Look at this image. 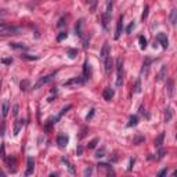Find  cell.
I'll return each mask as SVG.
<instances>
[{
	"instance_id": "obj_1",
	"label": "cell",
	"mask_w": 177,
	"mask_h": 177,
	"mask_svg": "<svg viewBox=\"0 0 177 177\" xmlns=\"http://www.w3.org/2000/svg\"><path fill=\"white\" fill-rule=\"evenodd\" d=\"M112 0H108L107 2V6H105V10L102 13V26L105 29H108V22H109V18H111V11H112Z\"/></svg>"
},
{
	"instance_id": "obj_2",
	"label": "cell",
	"mask_w": 177,
	"mask_h": 177,
	"mask_svg": "<svg viewBox=\"0 0 177 177\" xmlns=\"http://www.w3.org/2000/svg\"><path fill=\"white\" fill-rule=\"evenodd\" d=\"M19 32H21L19 28L13 26V25H6V24H3V25L0 26V35H2V36H8V35H18Z\"/></svg>"
},
{
	"instance_id": "obj_3",
	"label": "cell",
	"mask_w": 177,
	"mask_h": 177,
	"mask_svg": "<svg viewBox=\"0 0 177 177\" xmlns=\"http://www.w3.org/2000/svg\"><path fill=\"white\" fill-rule=\"evenodd\" d=\"M123 83V61L122 58L116 60V86L120 87Z\"/></svg>"
},
{
	"instance_id": "obj_4",
	"label": "cell",
	"mask_w": 177,
	"mask_h": 177,
	"mask_svg": "<svg viewBox=\"0 0 177 177\" xmlns=\"http://www.w3.org/2000/svg\"><path fill=\"white\" fill-rule=\"evenodd\" d=\"M85 78L83 76H75V78L69 79V80H67L64 83L65 87H78V86H83L85 85Z\"/></svg>"
},
{
	"instance_id": "obj_5",
	"label": "cell",
	"mask_w": 177,
	"mask_h": 177,
	"mask_svg": "<svg viewBox=\"0 0 177 177\" xmlns=\"http://www.w3.org/2000/svg\"><path fill=\"white\" fill-rule=\"evenodd\" d=\"M83 78H85V80H87V79L91 78V68H90V64H89L87 60H86L85 64H83Z\"/></svg>"
},
{
	"instance_id": "obj_6",
	"label": "cell",
	"mask_w": 177,
	"mask_h": 177,
	"mask_svg": "<svg viewBox=\"0 0 177 177\" xmlns=\"http://www.w3.org/2000/svg\"><path fill=\"white\" fill-rule=\"evenodd\" d=\"M68 141H69V138L67 134H58L57 136V144L60 145L61 148H65L68 145Z\"/></svg>"
},
{
	"instance_id": "obj_7",
	"label": "cell",
	"mask_w": 177,
	"mask_h": 177,
	"mask_svg": "<svg viewBox=\"0 0 177 177\" xmlns=\"http://www.w3.org/2000/svg\"><path fill=\"white\" fill-rule=\"evenodd\" d=\"M54 75H55V74H51V75H48V76H43L41 79H39V80H37V83L33 86V89H39L40 86H43V85H46V83H48V82L51 80V79H53Z\"/></svg>"
},
{
	"instance_id": "obj_8",
	"label": "cell",
	"mask_w": 177,
	"mask_h": 177,
	"mask_svg": "<svg viewBox=\"0 0 177 177\" xmlns=\"http://www.w3.org/2000/svg\"><path fill=\"white\" fill-rule=\"evenodd\" d=\"M157 40L162 44V47H163V48H168L169 40H168V36H166V33H158V35H157Z\"/></svg>"
},
{
	"instance_id": "obj_9",
	"label": "cell",
	"mask_w": 177,
	"mask_h": 177,
	"mask_svg": "<svg viewBox=\"0 0 177 177\" xmlns=\"http://www.w3.org/2000/svg\"><path fill=\"white\" fill-rule=\"evenodd\" d=\"M122 29H123V14L119 17V19H118V24H116V32H115V39H119V37H120Z\"/></svg>"
},
{
	"instance_id": "obj_10",
	"label": "cell",
	"mask_w": 177,
	"mask_h": 177,
	"mask_svg": "<svg viewBox=\"0 0 177 177\" xmlns=\"http://www.w3.org/2000/svg\"><path fill=\"white\" fill-rule=\"evenodd\" d=\"M113 96H115V91H113V89H111V87L104 89L102 97H104V100H105V101H111V100L113 98Z\"/></svg>"
},
{
	"instance_id": "obj_11",
	"label": "cell",
	"mask_w": 177,
	"mask_h": 177,
	"mask_svg": "<svg viewBox=\"0 0 177 177\" xmlns=\"http://www.w3.org/2000/svg\"><path fill=\"white\" fill-rule=\"evenodd\" d=\"M26 172H25V174L26 176H30L33 173V170H35V161H33V158H28L26 159Z\"/></svg>"
},
{
	"instance_id": "obj_12",
	"label": "cell",
	"mask_w": 177,
	"mask_h": 177,
	"mask_svg": "<svg viewBox=\"0 0 177 177\" xmlns=\"http://www.w3.org/2000/svg\"><path fill=\"white\" fill-rule=\"evenodd\" d=\"M100 57H101V60L102 61H105L107 58L109 57V46H108V43H104V46L101 48V53H100Z\"/></svg>"
},
{
	"instance_id": "obj_13",
	"label": "cell",
	"mask_w": 177,
	"mask_h": 177,
	"mask_svg": "<svg viewBox=\"0 0 177 177\" xmlns=\"http://www.w3.org/2000/svg\"><path fill=\"white\" fill-rule=\"evenodd\" d=\"M24 124H25V120L24 119H17L15 120V126H14V134H15V136L21 131V129L24 127Z\"/></svg>"
},
{
	"instance_id": "obj_14",
	"label": "cell",
	"mask_w": 177,
	"mask_h": 177,
	"mask_svg": "<svg viewBox=\"0 0 177 177\" xmlns=\"http://www.w3.org/2000/svg\"><path fill=\"white\" fill-rule=\"evenodd\" d=\"M150 64H151V58H145V62L143 64V69H141V75H144V76L148 75V68H150Z\"/></svg>"
},
{
	"instance_id": "obj_15",
	"label": "cell",
	"mask_w": 177,
	"mask_h": 177,
	"mask_svg": "<svg viewBox=\"0 0 177 177\" xmlns=\"http://www.w3.org/2000/svg\"><path fill=\"white\" fill-rule=\"evenodd\" d=\"M163 138H165V133H161L157 138H155V147H157V148H161L162 144H163Z\"/></svg>"
},
{
	"instance_id": "obj_16",
	"label": "cell",
	"mask_w": 177,
	"mask_h": 177,
	"mask_svg": "<svg viewBox=\"0 0 177 177\" xmlns=\"http://www.w3.org/2000/svg\"><path fill=\"white\" fill-rule=\"evenodd\" d=\"M8 111H10V102H8V101H7V100H6V101L3 102L2 115H3V116H7V115H8Z\"/></svg>"
},
{
	"instance_id": "obj_17",
	"label": "cell",
	"mask_w": 177,
	"mask_h": 177,
	"mask_svg": "<svg viewBox=\"0 0 177 177\" xmlns=\"http://www.w3.org/2000/svg\"><path fill=\"white\" fill-rule=\"evenodd\" d=\"M10 47L15 48V50H28V47L22 43H10Z\"/></svg>"
},
{
	"instance_id": "obj_18",
	"label": "cell",
	"mask_w": 177,
	"mask_h": 177,
	"mask_svg": "<svg viewBox=\"0 0 177 177\" xmlns=\"http://www.w3.org/2000/svg\"><path fill=\"white\" fill-rule=\"evenodd\" d=\"M137 123H138V118L136 115H133V116L129 118V123H127V126L133 127V126H137Z\"/></svg>"
},
{
	"instance_id": "obj_19",
	"label": "cell",
	"mask_w": 177,
	"mask_h": 177,
	"mask_svg": "<svg viewBox=\"0 0 177 177\" xmlns=\"http://www.w3.org/2000/svg\"><path fill=\"white\" fill-rule=\"evenodd\" d=\"M173 89H174V82L173 80H169L168 82V94H169V97H173Z\"/></svg>"
},
{
	"instance_id": "obj_20",
	"label": "cell",
	"mask_w": 177,
	"mask_h": 177,
	"mask_svg": "<svg viewBox=\"0 0 177 177\" xmlns=\"http://www.w3.org/2000/svg\"><path fill=\"white\" fill-rule=\"evenodd\" d=\"M82 28H83V19H79L78 21V24H76V28H75V29H76V33H78L79 35V36H82Z\"/></svg>"
},
{
	"instance_id": "obj_21",
	"label": "cell",
	"mask_w": 177,
	"mask_h": 177,
	"mask_svg": "<svg viewBox=\"0 0 177 177\" xmlns=\"http://www.w3.org/2000/svg\"><path fill=\"white\" fill-rule=\"evenodd\" d=\"M176 21H177V10L173 8L172 13H170V22H172V25H176Z\"/></svg>"
},
{
	"instance_id": "obj_22",
	"label": "cell",
	"mask_w": 177,
	"mask_h": 177,
	"mask_svg": "<svg viewBox=\"0 0 177 177\" xmlns=\"http://www.w3.org/2000/svg\"><path fill=\"white\" fill-rule=\"evenodd\" d=\"M62 162H64V163H65V165H67V166H68V169H69V172H71V173H72V174H74V173H75V168H74V166H72V163H71V162H69V161H68V159H65V158H62Z\"/></svg>"
},
{
	"instance_id": "obj_23",
	"label": "cell",
	"mask_w": 177,
	"mask_h": 177,
	"mask_svg": "<svg viewBox=\"0 0 177 177\" xmlns=\"http://www.w3.org/2000/svg\"><path fill=\"white\" fill-rule=\"evenodd\" d=\"M140 91H141V80H140V79H137V80H136V85H134L133 93H136V94H137V93H140Z\"/></svg>"
},
{
	"instance_id": "obj_24",
	"label": "cell",
	"mask_w": 177,
	"mask_h": 177,
	"mask_svg": "<svg viewBox=\"0 0 177 177\" xmlns=\"http://www.w3.org/2000/svg\"><path fill=\"white\" fill-rule=\"evenodd\" d=\"M104 62H105V72H109L111 68H112V61H111V57H108Z\"/></svg>"
},
{
	"instance_id": "obj_25",
	"label": "cell",
	"mask_w": 177,
	"mask_h": 177,
	"mask_svg": "<svg viewBox=\"0 0 177 177\" xmlns=\"http://www.w3.org/2000/svg\"><path fill=\"white\" fill-rule=\"evenodd\" d=\"M172 116H173V109L169 107V108L166 109V122H170Z\"/></svg>"
},
{
	"instance_id": "obj_26",
	"label": "cell",
	"mask_w": 177,
	"mask_h": 177,
	"mask_svg": "<svg viewBox=\"0 0 177 177\" xmlns=\"http://www.w3.org/2000/svg\"><path fill=\"white\" fill-rule=\"evenodd\" d=\"M138 41H140V47L144 50V48L147 47V39H145L144 36H140V37H138Z\"/></svg>"
},
{
	"instance_id": "obj_27",
	"label": "cell",
	"mask_w": 177,
	"mask_h": 177,
	"mask_svg": "<svg viewBox=\"0 0 177 177\" xmlns=\"http://www.w3.org/2000/svg\"><path fill=\"white\" fill-rule=\"evenodd\" d=\"M102 157H105V148H100L96 152V158H102Z\"/></svg>"
},
{
	"instance_id": "obj_28",
	"label": "cell",
	"mask_w": 177,
	"mask_h": 177,
	"mask_svg": "<svg viewBox=\"0 0 177 177\" xmlns=\"http://www.w3.org/2000/svg\"><path fill=\"white\" fill-rule=\"evenodd\" d=\"M134 26H136V24H134V21H131V22L129 24V26L126 28V32L127 33H131V32H133V29H134Z\"/></svg>"
},
{
	"instance_id": "obj_29",
	"label": "cell",
	"mask_w": 177,
	"mask_h": 177,
	"mask_svg": "<svg viewBox=\"0 0 177 177\" xmlns=\"http://www.w3.org/2000/svg\"><path fill=\"white\" fill-rule=\"evenodd\" d=\"M67 36H68L67 32H61V33L57 36V40H58V41H62L64 39H67Z\"/></svg>"
},
{
	"instance_id": "obj_30",
	"label": "cell",
	"mask_w": 177,
	"mask_h": 177,
	"mask_svg": "<svg viewBox=\"0 0 177 177\" xmlns=\"http://www.w3.org/2000/svg\"><path fill=\"white\" fill-rule=\"evenodd\" d=\"M148 10H150V7L145 6L144 7V11H143V14H141V18H143V19H145L148 17Z\"/></svg>"
},
{
	"instance_id": "obj_31",
	"label": "cell",
	"mask_w": 177,
	"mask_h": 177,
	"mask_svg": "<svg viewBox=\"0 0 177 177\" xmlns=\"http://www.w3.org/2000/svg\"><path fill=\"white\" fill-rule=\"evenodd\" d=\"M18 109H19V105L18 104H14V107H13V115L14 116L18 115Z\"/></svg>"
},
{
	"instance_id": "obj_32",
	"label": "cell",
	"mask_w": 177,
	"mask_h": 177,
	"mask_svg": "<svg viewBox=\"0 0 177 177\" xmlns=\"http://www.w3.org/2000/svg\"><path fill=\"white\" fill-rule=\"evenodd\" d=\"M166 152H168V151H166V150H162V148H161V150H159V152H158V159H162V158H163L165 157V155H166Z\"/></svg>"
},
{
	"instance_id": "obj_33",
	"label": "cell",
	"mask_w": 177,
	"mask_h": 177,
	"mask_svg": "<svg viewBox=\"0 0 177 177\" xmlns=\"http://www.w3.org/2000/svg\"><path fill=\"white\" fill-rule=\"evenodd\" d=\"M97 143H98V138H93V140L89 143V148H94Z\"/></svg>"
},
{
	"instance_id": "obj_34",
	"label": "cell",
	"mask_w": 177,
	"mask_h": 177,
	"mask_svg": "<svg viewBox=\"0 0 177 177\" xmlns=\"http://www.w3.org/2000/svg\"><path fill=\"white\" fill-rule=\"evenodd\" d=\"M7 163H8V168H10V169H11V166L14 168V165H15V159H14V158L7 159Z\"/></svg>"
},
{
	"instance_id": "obj_35",
	"label": "cell",
	"mask_w": 177,
	"mask_h": 177,
	"mask_svg": "<svg viewBox=\"0 0 177 177\" xmlns=\"http://www.w3.org/2000/svg\"><path fill=\"white\" fill-rule=\"evenodd\" d=\"M165 72H166V67L163 65L161 69V72H159V76H158V79H163V75H165Z\"/></svg>"
},
{
	"instance_id": "obj_36",
	"label": "cell",
	"mask_w": 177,
	"mask_h": 177,
	"mask_svg": "<svg viewBox=\"0 0 177 177\" xmlns=\"http://www.w3.org/2000/svg\"><path fill=\"white\" fill-rule=\"evenodd\" d=\"M28 86H29V82H28V80H24L22 83H21V90H26Z\"/></svg>"
},
{
	"instance_id": "obj_37",
	"label": "cell",
	"mask_w": 177,
	"mask_h": 177,
	"mask_svg": "<svg viewBox=\"0 0 177 177\" xmlns=\"http://www.w3.org/2000/svg\"><path fill=\"white\" fill-rule=\"evenodd\" d=\"M57 25H58V28H61V26H64V25H65V18H64V17H61Z\"/></svg>"
},
{
	"instance_id": "obj_38",
	"label": "cell",
	"mask_w": 177,
	"mask_h": 177,
	"mask_svg": "<svg viewBox=\"0 0 177 177\" xmlns=\"http://www.w3.org/2000/svg\"><path fill=\"white\" fill-rule=\"evenodd\" d=\"M98 168H102V169H111V163H98Z\"/></svg>"
},
{
	"instance_id": "obj_39",
	"label": "cell",
	"mask_w": 177,
	"mask_h": 177,
	"mask_svg": "<svg viewBox=\"0 0 177 177\" xmlns=\"http://www.w3.org/2000/svg\"><path fill=\"white\" fill-rule=\"evenodd\" d=\"M68 53H69V57H71V58H75V57H76V53H78V51H76V50H72V48H71V50H69Z\"/></svg>"
},
{
	"instance_id": "obj_40",
	"label": "cell",
	"mask_w": 177,
	"mask_h": 177,
	"mask_svg": "<svg viewBox=\"0 0 177 177\" xmlns=\"http://www.w3.org/2000/svg\"><path fill=\"white\" fill-rule=\"evenodd\" d=\"M22 57L26 58V60H37V58H39V57H32V55H28V54H24Z\"/></svg>"
},
{
	"instance_id": "obj_41",
	"label": "cell",
	"mask_w": 177,
	"mask_h": 177,
	"mask_svg": "<svg viewBox=\"0 0 177 177\" xmlns=\"http://www.w3.org/2000/svg\"><path fill=\"white\" fill-rule=\"evenodd\" d=\"M2 62H3V64H11V62H13V58H3Z\"/></svg>"
},
{
	"instance_id": "obj_42",
	"label": "cell",
	"mask_w": 177,
	"mask_h": 177,
	"mask_svg": "<svg viewBox=\"0 0 177 177\" xmlns=\"http://www.w3.org/2000/svg\"><path fill=\"white\" fill-rule=\"evenodd\" d=\"M76 154H78V155H82L83 154V147H82V145H79V147L76 148Z\"/></svg>"
},
{
	"instance_id": "obj_43",
	"label": "cell",
	"mask_w": 177,
	"mask_h": 177,
	"mask_svg": "<svg viewBox=\"0 0 177 177\" xmlns=\"http://www.w3.org/2000/svg\"><path fill=\"white\" fill-rule=\"evenodd\" d=\"M93 115H94V109H91V111H90V113L87 115V118H86V120H87V122H89V120L93 118Z\"/></svg>"
},
{
	"instance_id": "obj_44",
	"label": "cell",
	"mask_w": 177,
	"mask_h": 177,
	"mask_svg": "<svg viewBox=\"0 0 177 177\" xmlns=\"http://www.w3.org/2000/svg\"><path fill=\"white\" fill-rule=\"evenodd\" d=\"M166 173H168V169H162V170L158 173V176H163V174H166Z\"/></svg>"
},
{
	"instance_id": "obj_45",
	"label": "cell",
	"mask_w": 177,
	"mask_h": 177,
	"mask_svg": "<svg viewBox=\"0 0 177 177\" xmlns=\"http://www.w3.org/2000/svg\"><path fill=\"white\" fill-rule=\"evenodd\" d=\"M90 174H91V169L87 168V169L85 170V176H90Z\"/></svg>"
},
{
	"instance_id": "obj_46",
	"label": "cell",
	"mask_w": 177,
	"mask_h": 177,
	"mask_svg": "<svg viewBox=\"0 0 177 177\" xmlns=\"http://www.w3.org/2000/svg\"><path fill=\"white\" fill-rule=\"evenodd\" d=\"M140 113H143V115H145V118H148V113L145 112V109L143 108V107H141V108H140Z\"/></svg>"
},
{
	"instance_id": "obj_47",
	"label": "cell",
	"mask_w": 177,
	"mask_h": 177,
	"mask_svg": "<svg viewBox=\"0 0 177 177\" xmlns=\"http://www.w3.org/2000/svg\"><path fill=\"white\" fill-rule=\"evenodd\" d=\"M134 163V159H130V166H129V170H131V166Z\"/></svg>"
},
{
	"instance_id": "obj_48",
	"label": "cell",
	"mask_w": 177,
	"mask_h": 177,
	"mask_svg": "<svg viewBox=\"0 0 177 177\" xmlns=\"http://www.w3.org/2000/svg\"><path fill=\"white\" fill-rule=\"evenodd\" d=\"M0 176H4V173H3L2 170H0Z\"/></svg>"
},
{
	"instance_id": "obj_49",
	"label": "cell",
	"mask_w": 177,
	"mask_h": 177,
	"mask_svg": "<svg viewBox=\"0 0 177 177\" xmlns=\"http://www.w3.org/2000/svg\"><path fill=\"white\" fill-rule=\"evenodd\" d=\"M0 87H2V82H0Z\"/></svg>"
}]
</instances>
